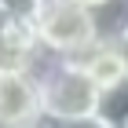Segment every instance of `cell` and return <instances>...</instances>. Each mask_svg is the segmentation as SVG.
I'll return each mask as SVG.
<instances>
[{
  "mask_svg": "<svg viewBox=\"0 0 128 128\" xmlns=\"http://www.w3.org/2000/svg\"><path fill=\"white\" fill-rule=\"evenodd\" d=\"M121 128H128V121H124V124H121Z\"/></svg>",
  "mask_w": 128,
  "mask_h": 128,
  "instance_id": "8fae6325",
  "label": "cell"
},
{
  "mask_svg": "<svg viewBox=\"0 0 128 128\" xmlns=\"http://www.w3.org/2000/svg\"><path fill=\"white\" fill-rule=\"evenodd\" d=\"M44 117L40 84L33 70L0 73V128H37Z\"/></svg>",
  "mask_w": 128,
  "mask_h": 128,
  "instance_id": "3957f363",
  "label": "cell"
},
{
  "mask_svg": "<svg viewBox=\"0 0 128 128\" xmlns=\"http://www.w3.org/2000/svg\"><path fill=\"white\" fill-rule=\"evenodd\" d=\"M44 59V48L37 44V33L26 22H0V73L8 70H37Z\"/></svg>",
  "mask_w": 128,
  "mask_h": 128,
  "instance_id": "277c9868",
  "label": "cell"
},
{
  "mask_svg": "<svg viewBox=\"0 0 128 128\" xmlns=\"http://www.w3.org/2000/svg\"><path fill=\"white\" fill-rule=\"evenodd\" d=\"M99 117L114 128H121L128 121V77L114 80V84H106L99 92Z\"/></svg>",
  "mask_w": 128,
  "mask_h": 128,
  "instance_id": "52a82bcc",
  "label": "cell"
},
{
  "mask_svg": "<svg viewBox=\"0 0 128 128\" xmlns=\"http://www.w3.org/2000/svg\"><path fill=\"white\" fill-rule=\"evenodd\" d=\"M37 84H40V106L44 117H88L99 114V84L80 66V59H59L48 55L37 62Z\"/></svg>",
  "mask_w": 128,
  "mask_h": 128,
  "instance_id": "6da1fadb",
  "label": "cell"
},
{
  "mask_svg": "<svg viewBox=\"0 0 128 128\" xmlns=\"http://www.w3.org/2000/svg\"><path fill=\"white\" fill-rule=\"evenodd\" d=\"M33 33L40 48L59 59H80L92 44H99L92 11L80 8L77 0H48L33 22Z\"/></svg>",
  "mask_w": 128,
  "mask_h": 128,
  "instance_id": "7a4b0ae2",
  "label": "cell"
},
{
  "mask_svg": "<svg viewBox=\"0 0 128 128\" xmlns=\"http://www.w3.org/2000/svg\"><path fill=\"white\" fill-rule=\"evenodd\" d=\"M37 128H114L99 114H88V117H40Z\"/></svg>",
  "mask_w": 128,
  "mask_h": 128,
  "instance_id": "9c48e42d",
  "label": "cell"
},
{
  "mask_svg": "<svg viewBox=\"0 0 128 128\" xmlns=\"http://www.w3.org/2000/svg\"><path fill=\"white\" fill-rule=\"evenodd\" d=\"M44 4H48V0H0V11H4L11 22H26V26H33L37 15L44 11Z\"/></svg>",
  "mask_w": 128,
  "mask_h": 128,
  "instance_id": "ba28073f",
  "label": "cell"
},
{
  "mask_svg": "<svg viewBox=\"0 0 128 128\" xmlns=\"http://www.w3.org/2000/svg\"><path fill=\"white\" fill-rule=\"evenodd\" d=\"M95 37L102 44H128V0H106L92 11Z\"/></svg>",
  "mask_w": 128,
  "mask_h": 128,
  "instance_id": "8992f818",
  "label": "cell"
},
{
  "mask_svg": "<svg viewBox=\"0 0 128 128\" xmlns=\"http://www.w3.org/2000/svg\"><path fill=\"white\" fill-rule=\"evenodd\" d=\"M77 4H80V8H88V11H95L99 4H106V0H77Z\"/></svg>",
  "mask_w": 128,
  "mask_h": 128,
  "instance_id": "30bf717a",
  "label": "cell"
},
{
  "mask_svg": "<svg viewBox=\"0 0 128 128\" xmlns=\"http://www.w3.org/2000/svg\"><path fill=\"white\" fill-rule=\"evenodd\" d=\"M80 66L92 73V80L99 84V92L114 84V80L128 77V44H92L84 55H80Z\"/></svg>",
  "mask_w": 128,
  "mask_h": 128,
  "instance_id": "5b68a950",
  "label": "cell"
}]
</instances>
